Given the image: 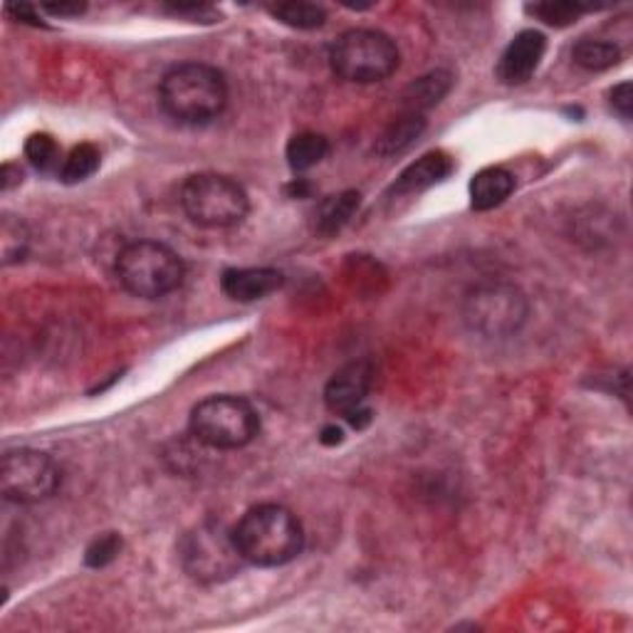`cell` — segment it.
Wrapping results in <instances>:
<instances>
[{"instance_id":"cell-6","label":"cell","mask_w":633,"mask_h":633,"mask_svg":"<svg viewBox=\"0 0 633 633\" xmlns=\"http://www.w3.org/2000/svg\"><path fill=\"white\" fill-rule=\"evenodd\" d=\"M179 559L186 574L201 584H218L233 579L245 559L237 550L233 530L223 522L206 520L193 527L179 544Z\"/></svg>"},{"instance_id":"cell-8","label":"cell","mask_w":633,"mask_h":633,"mask_svg":"<svg viewBox=\"0 0 633 633\" xmlns=\"http://www.w3.org/2000/svg\"><path fill=\"white\" fill-rule=\"evenodd\" d=\"M463 320L473 332L486 337H507L527 320V300L513 285H480L465 297Z\"/></svg>"},{"instance_id":"cell-13","label":"cell","mask_w":633,"mask_h":633,"mask_svg":"<svg viewBox=\"0 0 633 633\" xmlns=\"http://www.w3.org/2000/svg\"><path fill=\"white\" fill-rule=\"evenodd\" d=\"M453 162L451 156L443 152H430L426 156H421L418 162H413L409 169H403V173L396 179L391 193L396 196H411V193H421L436 183H441L445 176H451Z\"/></svg>"},{"instance_id":"cell-18","label":"cell","mask_w":633,"mask_h":633,"mask_svg":"<svg viewBox=\"0 0 633 633\" xmlns=\"http://www.w3.org/2000/svg\"><path fill=\"white\" fill-rule=\"evenodd\" d=\"M327 154H330L327 137L316 134V131H300V134H295L289 139L285 152L289 169L297 173L312 169V166L320 164Z\"/></svg>"},{"instance_id":"cell-9","label":"cell","mask_w":633,"mask_h":633,"mask_svg":"<svg viewBox=\"0 0 633 633\" xmlns=\"http://www.w3.org/2000/svg\"><path fill=\"white\" fill-rule=\"evenodd\" d=\"M60 488V470L48 453L33 448H15L0 463V490L21 505L42 503Z\"/></svg>"},{"instance_id":"cell-2","label":"cell","mask_w":633,"mask_h":633,"mask_svg":"<svg viewBox=\"0 0 633 633\" xmlns=\"http://www.w3.org/2000/svg\"><path fill=\"white\" fill-rule=\"evenodd\" d=\"M233 538L245 565L266 569L293 561L305 544V532L297 515L275 503L250 507L233 527Z\"/></svg>"},{"instance_id":"cell-23","label":"cell","mask_w":633,"mask_h":633,"mask_svg":"<svg viewBox=\"0 0 633 633\" xmlns=\"http://www.w3.org/2000/svg\"><path fill=\"white\" fill-rule=\"evenodd\" d=\"M586 8L574 3H534L527 5V13L538 17V21L552 25V28H567V25L577 23V17L582 15Z\"/></svg>"},{"instance_id":"cell-21","label":"cell","mask_w":633,"mask_h":633,"mask_svg":"<svg viewBox=\"0 0 633 633\" xmlns=\"http://www.w3.org/2000/svg\"><path fill=\"white\" fill-rule=\"evenodd\" d=\"M100 169V152L92 144H79L67 154L60 169V179L65 183H79Z\"/></svg>"},{"instance_id":"cell-3","label":"cell","mask_w":633,"mask_h":633,"mask_svg":"<svg viewBox=\"0 0 633 633\" xmlns=\"http://www.w3.org/2000/svg\"><path fill=\"white\" fill-rule=\"evenodd\" d=\"M191 434L214 451H237L260 434V416L243 396H208L191 411Z\"/></svg>"},{"instance_id":"cell-19","label":"cell","mask_w":633,"mask_h":633,"mask_svg":"<svg viewBox=\"0 0 633 633\" xmlns=\"http://www.w3.org/2000/svg\"><path fill=\"white\" fill-rule=\"evenodd\" d=\"M571 60H574L582 69H589V73H602V69L619 65L621 50L609 40L584 38L577 42L574 50H571Z\"/></svg>"},{"instance_id":"cell-5","label":"cell","mask_w":633,"mask_h":633,"mask_svg":"<svg viewBox=\"0 0 633 633\" xmlns=\"http://www.w3.org/2000/svg\"><path fill=\"white\" fill-rule=\"evenodd\" d=\"M181 208L201 228H233L248 216V193L231 176L193 173L181 186Z\"/></svg>"},{"instance_id":"cell-29","label":"cell","mask_w":633,"mask_h":633,"mask_svg":"<svg viewBox=\"0 0 633 633\" xmlns=\"http://www.w3.org/2000/svg\"><path fill=\"white\" fill-rule=\"evenodd\" d=\"M320 441L324 445H339L341 441H345V434H341V428H337V426H324L322 434H320Z\"/></svg>"},{"instance_id":"cell-27","label":"cell","mask_w":633,"mask_h":633,"mask_svg":"<svg viewBox=\"0 0 633 633\" xmlns=\"http://www.w3.org/2000/svg\"><path fill=\"white\" fill-rule=\"evenodd\" d=\"M8 13L17 15V21H25V23H33V25H40V17L35 13L33 5H8Z\"/></svg>"},{"instance_id":"cell-22","label":"cell","mask_w":633,"mask_h":633,"mask_svg":"<svg viewBox=\"0 0 633 633\" xmlns=\"http://www.w3.org/2000/svg\"><path fill=\"white\" fill-rule=\"evenodd\" d=\"M25 158H28L35 169L42 173L63 169V166H60L63 152H60V144L55 142V137H50V134H33L28 142H25Z\"/></svg>"},{"instance_id":"cell-24","label":"cell","mask_w":633,"mask_h":633,"mask_svg":"<svg viewBox=\"0 0 633 633\" xmlns=\"http://www.w3.org/2000/svg\"><path fill=\"white\" fill-rule=\"evenodd\" d=\"M119 552H121V538L117 532L100 534V538L92 540L90 547H87L85 565L92 567V569H102V567L112 565V561L119 557Z\"/></svg>"},{"instance_id":"cell-14","label":"cell","mask_w":633,"mask_h":633,"mask_svg":"<svg viewBox=\"0 0 633 633\" xmlns=\"http://www.w3.org/2000/svg\"><path fill=\"white\" fill-rule=\"evenodd\" d=\"M515 176L503 166H488L473 176L470 206L475 210H492L513 196Z\"/></svg>"},{"instance_id":"cell-16","label":"cell","mask_w":633,"mask_h":633,"mask_svg":"<svg viewBox=\"0 0 633 633\" xmlns=\"http://www.w3.org/2000/svg\"><path fill=\"white\" fill-rule=\"evenodd\" d=\"M359 204H362V196L357 191H341L337 196L324 198L314 210V231L320 235L339 233L357 214Z\"/></svg>"},{"instance_id":"cell-10","label":"cell","mask_w":633,"mask_h":633,"mask_svg":"<svg viewBox=\"0 0 633 633\" xmlns=\"http://www.w3.org/2000/svg\"><path fill=\"white\" fill-rule=\"evenodd\" d=\"M374 384V366L366 359L349 362L332 374V379L324 386V403L332 413H339L341 418L347 413L366 406V396Z\"/></svg>"},{"instance_id":"cell-28","label":"cell","mask_w":633,"mask_h":633,"mask_svg":"<svg viewBox=\"0 0 633 633\" xmlns=\"http://www.w3.org/2000/svg\"><path fill=\"white\" fill-rule=\"evenodd\" d=\"M3 179H0V183H3V191H8V189H13L15 183H21L23 181V171L21 169H15L13 164H5L3 166Z\"/></svg>"},{"instance_id":"cell-30","label":"cell","mask_w":633,"mask_h":633,"mask_svg":"<svg viewBox=\"0 0 633 633\" xmlns=\"http://www.w3.org/2000/svg\"><path fill=\"white\" fill-rule=\"evenodd\" d=\"M287 193H289V196H295V198H307L312 193V183L305 181V179H295L287 186Z\"/></svg>"},{"instance_id":"cell-1","label":"cell","mask_w":633,"mask_h":633,"mask_svg":"<svg viewBox=\"0 0 633 633\" xmlns=\"http://www.w3.org/2000/svg\"><path fill=\"white\" fill-rule=\"evenodd\" d=\"M158 102L179 125H210L228 104L225 77L206 63L173 65L158 85Z\"/></svg>"},{"instance_id":"cell-15","label":"cell","mask_w":633,"mask_h":633,"mask_svg":"<svg viewBox=\"0 0 633 633\" xmlns=\"http://www.w3.org/2000/svg\"><path fill=\"white\" fill-rule=\"evenodd\" d=\"M453 75L445 69H436V73L418 77L416 82H411L401 94V107L406 114H424L426 109L436 107L443 96L451 92Z\"/></svg>"},{"instance_id":"cell-17","label":"cell","mask_w":633,"mask_h":633,"mask_svg":"<svg viewBox=\"0 0 633 633\" xmlns=\"http://www.w3.org/2000/svg\"><path fill=\"white\" fill-rule=\"evenodd\" d=\"M424 129H426L424 114H403L401 119L391 121L389 129L379 137V142H376V154L396 156L406 152V148L424 134Z\"/></svg>"},{"instance_id":"cell-12","label":"cell","mask_w":633,"mask_h":633,"mask_svg":"<svg viewBox=\"0 0 633 633\" xmlns=\"http://www.w3.org/2000/svg\"><path fill=\"white\" fill-rule=\"evenodd\" d=\"M285 277L272 268H231L223 272L221 289L235 302H255L283 287Z\"/></svg>"},{"instance_id":"cell-26","label":"cell","mask_w":633,"mask_h":633,"mask_svg":"<svg viewBox=\"0 0 633 633\" xmlns=\"http://www.w3.org/2000/svg\"><path fill=\"white\" fill-rule=\"evenodd\" d=\"M85 3H46L40 11H46L55 17H75L85 13Z\"/></svg>"},{"instance_id":"cell-20","label":"cell","mask_w":633,"mask_h":633,"mask_svg":"<svg viewBox=\"0 0 633 633\" xmlns=\"http://www.w3.org/2000/svg\"><path fill=\"white\" fill-rule=\"evenodd\" d=\"M272 17H277L280 23L289 25V28L297 30H316L327 23V11L316 3H300V0H293V3H277L270 8Z\"/></svg>"},{"instance_id":"cell-11","label":"cell","mask_w":633,"mask_h":633,"mask_svg":"<svg viewBox=\"0 0 633 633\" xmlns=\"http://www.w3.org/2000/svg\"><path fill=\"white\" fill-rule=\"evenodd\" d=\"M547 50V38L538 30H522L517 33L513 42L505 48L503 55L498 60L495 75L503 85H525L534 73Z\"/></svg>"},{"instance_id":"cell-25","label":"cell","mask_w":633,"mask_h":633,"mask_svg":"<svg viewBox=\"0 0 633 633\" xmlns=\"http://www.w3.org/2000/svg\"><path fill=\"white\" fill-rule=\"evenodd\" d=\"M611 107L617 109L623 119H631V107H633L631 82H621L619 87H613V90H611Z\"/></svg>"},{"instance_id":"cell-7","label":"cell","mask_w":633,"mask_h":633,"mask_svg":"<svg viewBox=\"0 0 633 633\" xmlns=\"http://www.w3.org/2000/svg\"><path fill=\"white\" fill-rule=\"evenodd\" d=\"M330 65L334 75L357 85H372L391 77L399 67V48L379 30H347L330 48Z\"/></svg>"},{"instance_id":"cell-4","label":"cell","mask_w":633,"mask_h":633,"mask_svg":"<svg viewBox=\"0 0 633 633\" xmlns=\"http://www.w3.org/2000/svg\"><path fill=\"white\" fill-rule=\"evenodd\" d=\"M183 260L169 245L134 241L117 255V277L121 287L142 300H162L183 283Z\"/></svg>"}]
</instances>
